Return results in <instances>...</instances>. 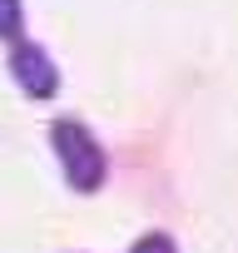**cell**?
I'll list each match as a JSON object with an SVG mask.
<instances>
[{
  "label": "cell",
  "instance_id": "obj_1",
  "mask_svg": "<svg viewBox=\"0 0 238 253\" xmlns=\"http://www.w3.org/2000/svg\"><path fill=\"white\" fill-rule=\"evenodd\" d=\"M55 144H60V159H65V174H70L75 189L89 194V189L104 184V154H99L89 129H79L75 119H60L55 124Z\"/></svg>",
  "mask_w": 238,
  "mask_h": 253
},
{
  "label": "cell",
  "instance_id": "obj_2",
  "mask_svg": "<svg viewBox=\"0 0 238 253\" xmlns=\"http://www.w3.org/2000/svg\"><path fill=\"white\" fill-rule=\"evenodd\" d=\"M134 253H174V238L149 233V238H139V243H134Z\"/></svg>",
  "mask_w": 238,
  "mask_h": 253
}]
</instances>
